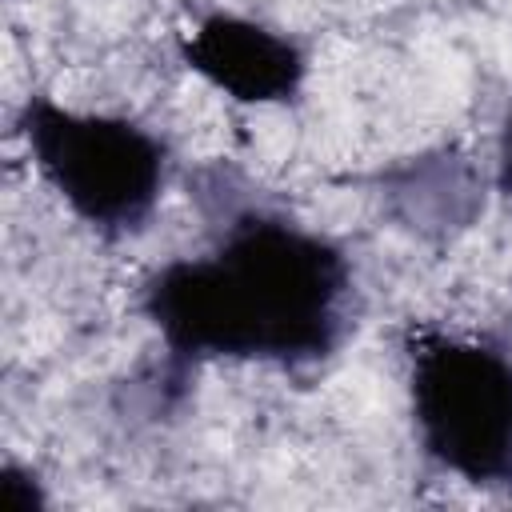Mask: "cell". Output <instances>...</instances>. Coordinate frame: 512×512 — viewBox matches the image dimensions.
I'll return each instance as SVG.
<instances>
[{"instance_id":"7a4b0ae2","label":"cell","mask_w":512,"mask_h":512,"mask_svg":"<svg viewBox=\"0 0 512 512\" xmlns=\"http://www.w3.org/2000/svg\"><path fill=\"white\" fill-rule=\"evenodd\" d=\"M16 128L36 172L80 224L108 240L144 232L168 184V144L152 128L48 96H28Z\"/></svg>"},{"instance_id":"8992f818","label":"cell","mask_w":512,"mask_h":512,"mask_svg":"<svg viewBox=\"0 0 512 512\" xmlns=\"http://www.w3.org/2000/svg\"><path fill=\"white\" fill-rule=\"evenodd\" d=\"M0 496H4V508L8 512H40L44 508V488L40 480L20 468V464H4V476H0Z\"/></svg>"},{"instance_id":"6da1fadb","label":"cell","mask_w":512,"mask_h":512,"mask_svg":"<svg viewBox=\"0 0 512 512\" xmlns=\"http://www.w3.org/2000/svg\"><path fill=\"white\" fill-rule=\"evenodd\" d=\"M220 232L204 256L156 268L140 288V312L164 352L188 368L204 360H256L312 368L352 328V264L344 248L276 208L236 204L212 172Z\"/></svg>"},{"instance_id":"5b68a950","label":"cell","mask_w":512,"mask_h":512,"mask_svg":"<svg viewBox=\"0 0 512 512\" xmlns=\"http://www.w3.org/2000/svg\"><path fill=\"white\" fill-rule=\"evenodd\" d=\"M384 212L420 240H456L484 212V172L460 148H432L380 172Z\"/></svg>"},{"instance_id":"3957f363","label":"cell","mask_w":512,"mask_h":512,"mask_svg":"<svg viewBox=\"0 0 512 512\" xmlns=\"http://www.w3.org/2000/svg\"><path fill=\"white\" fill-rule=\"evenodd\" d=\"M408 404L420 448L464 484H512V356L488 340L412 332Z\"/></svg>"},{"instance_id":"52a82bcc","label":"cell","mask_w":512,"mask_h":512,"mask_svg":"<svg viewBox=\"0 0 512 512\" xmlns=\"http://www.w3.org/2000/svg\"><path fill=\"white\" fill-rule=\"evenodd\" d=\"M496 188L512 200V108H508V116L500 120V132H496Z\"/></svg>"},{"instance_id":"277c9868","label":"cell","mask_w":512,"mask_h":512,"mask_svg":"<svg viewBox=\"0 0 512 512\" xmlns=\"http://www.w3.org/2000/svg\"><path fill=\"white\" fill-rule=\"evenodd\" d=\"M184 64L236 104H288L308 80V52L236 12H208L180 40Z\"/></svg>"}]
</instances>
